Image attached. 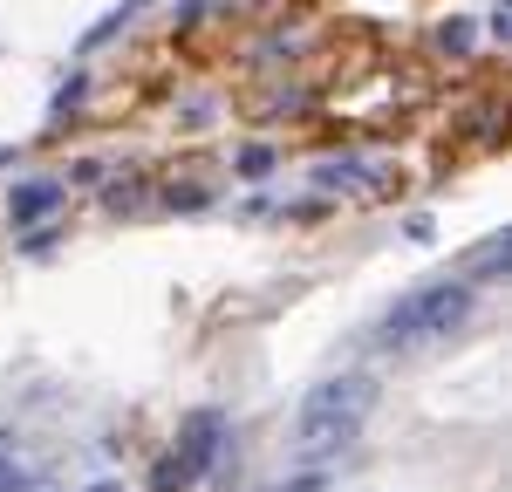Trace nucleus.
<instances>
[{"label": "nucleus", "mask_w": 512, "mask_h": 492, "mask_svg": "<svg viewBox=\"0 0 512 492\" xmlns=\"http://www.w3.org/2000/svg\"><path fill=\"white\" fill-rule=\"evenodd\" d=\"M472 322V287H417V294H403L390 315L376 322V349H390V356H410V349H431L444 335H458V328Z\"/></svg>", "instance_id": "2"}, {"label": "nucleus", "mask_w": 512, "mask_h": 492, "mask_svg": "<svg viewBox=\"0 0 512 492\" xmlns=\"http://www.w3.org/2000/svg\"><path fill=\"white\" fill-rule=\"evenodd\" d=\"M28 479H35V472H28V465H14V458L0 451V492H21Z\"/></svg>", "instance_id": "5"}, {"label": "nucleus", "mask_w": 512, "mask_h": 492, "mask_svg": "<svg viewBox=\"0 0 512 492\" xmlns=\"http://www.w3.org/2000/svg\"><path fill=\"white\" fill-rule=\"evenodd\" d=\"M55 205H62V185H55V178H28V185H14V192H7L14 226H35V219H48Z\"/></svg>", "instance_id": "4"}, {"label": "nucleus", "mask_w": 512, "mask_h": 492, "mask_svg": "<svg viewBox=\"0 0 512 492\" xmlns=\"http://www.w3.org/2000/svg\"><path fill=\"white\" fill-rule=\"evenodd\" d=\"M444 48H451V55L472 48V21H444Z\"/></svg>", "instance_id": "6"}, {"label": "nucleus", "mask_w": 512, "mask_h": 492, "mask_svg": "<svg viewBox=\"0 0 512 492\" xmlns=\"http://www.w3.org/2000/svg\"><path fill=\"white\" fill-rule=\"evenodd\" d=\"M376 397H383V390H376V376H369V369H342V376L315 383V390L301 397V410H294V458H301V465L335 458V451L369 424Z\"/></svg>", "instance_id": "1"}, {"label": "nucleus", "mask_w": 512, "mask_h": 492, "mask_svg": "<svg viewBox=\"0 0 512 492\" xmlns=\"http://www.w3.org/2000/svg\"><path fill=\"white\" fill-rule=\"evenodd\" d=\"M280 492H321V472H308V479H294V486H280Z\"/></svg>", "instance_id": "7"}, {"label": "nucleus", "mask_w": 512, "mask_h": 492, "mask_svg": "<svg viewBox=\"0 0 512 492\" xmlns=\"http://www.w3.org/2000/svg\"><path fill=\"white\" fill-rule=\"evenodd\" d=\"M89 492H117V486H110V479H96V486H89Z\"/></svg>", "instance_id": "9"}, {"label": "nucleus", "mask_w": 512, "mask_h": 492, "mask_svg": "<svg viewBox=\"0 0 512 492\" xmlns=\"http://www.w3.org/2000/svg\"><path fill=\"white\" fill-rule=\"evenodd\" d=\"M219 445H226V417L219 410H198L192 424H185V438H178V458H164L158 472H151V492H185L192 479H205Z\"/></svg>", "instance_id": "3"}, {"label": "nucleus", "mask_w": 512, "mask_h": 492, "mask_svg": "<svg viewBox=\"0 0 512 492\" xmlns=\"http://www.w3.org/2000/svg\"><path fill=\"white\" fill-rule=\"evenodd\" d=\"M21 492H55V486H48V479H28V486H21Z\"/></svg>", "instance_id": "8"}]
</instances>
